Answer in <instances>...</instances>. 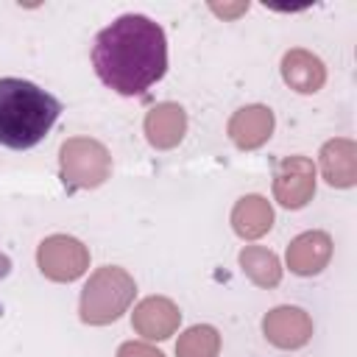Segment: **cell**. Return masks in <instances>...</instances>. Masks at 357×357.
<instances>
[{
  "label": "cell",
  "instance_id": "2",
  "mask_svg": "<svg viewBox=\"0 0 357 357\" xmlns=\"http://www.w3.org/2000/svg\"><path fill=\"white\" fill-rule=\"evenodd\" d=\"M61 114V100L25 78H0V145L28 151L39 145Z\"/></svg>",
  "mask_w": 357,
  "mask_h": 357
},
{
  "label": "cell",
  "instance_id": "1",
  "mask_svg": "<svg viewBox=\"0 0 357 357\" xmlns=\"http://www.w3.org/2000/svg\"><path fill=\"white\" fill-rule=\"evenodd\" d=\"M92 67L117 95L148 92L167 73V36L145 14H120L92 42Z\"/></svg>",
  "mask_w": 357,
  "mask_h": 357
}]
</instances>
